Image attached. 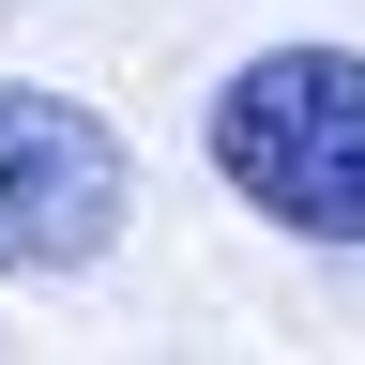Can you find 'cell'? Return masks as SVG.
Segmentation results:
<instances>
[{
  "label": "cell",
  "instance_id": "6da1fadb",
  "mask_svg": "<svg viewBox=\"0 0 365 365\" xmlns=\"http://www.w3.org/2000/svg\"><path fill=\"white\" fill-rule=\"evenodd\" d=\"M213 182L304 244H365V46H259L213 91Z\"/></svg>",
  "mask_w": 365,
  "mask_h": 365
},
{
  "label": "cell",
  "instance_id": "7a4b0ae2",
  "mask_svg": "<svg viewBox=\"0 0 365 365\" xmlns=\"http://www.w3.org/2000/svg\"><path fill=\"white\" fill-rule=\"evenodd\" d=\"M122 198H137L122 137L91 122L76 91L0 76V274H76V259H107V244H122Z\"/></svg>",
  "mask_w": 365,
  "mask_h": 365
}]
</instances>
